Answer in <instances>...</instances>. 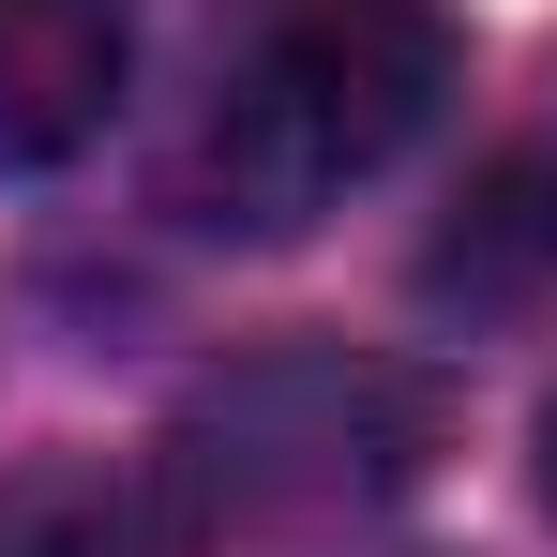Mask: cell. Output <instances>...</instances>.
Listing matches in <instances>:
<instances>
[{
  "instance_id": "2",
  "label": "cell",
  "mask_w": 557,
  "mask_h": 557,
  "mask_svg": "<svg viewBox=\"0 0 557 557\" xmlns=\"http://www.w3.org/2000/svg\"><path fill=\"white\" fill-rule=\"evenodd\" d=\"M437 453V376L362 362V347H272V362H226L166 437V482L211 528H332L407 497Z\"/></svg>"
},
{
  "instance_id": "4",
  "label": "cell",
  "mask_w": 557,
  "mask_h": 557,
  "mask_svg": "<svg viewBox=\"0 0 557 557\" xmlns=\"http://www.w3.org/2000/svg\"><path fill=\"white\" fill-rule=\"evenodd\" d=\"M437 301H543L557 286V151H512L482 166V196L453 211V242L422 257Z\"/></svg>"
},
{
  "instance_id": "3",
  "label": "cell",
  "mask_w": 557,
  "mask_h": 557,
  "mask_svg": "<svg viewBox=\"0 0 557 557\" xmlns=\"http://www.w3.org/2000/svg\"><path fill=\"white\" fill-rule=\"evenodd\" d=\"M121 61H136L121 0H0V182L91 151L121 121Z\"/></svg>"
},
{
  "instance_id": "5",
  "label": "cell",
  "mask_w": 557,
  "mask_h": 557,
  "mask_svg": "<svg viewBox=\"0 0 557 557\" xmlns=\"http://www.w3.org/2000/svg\"><path fill=\"white\" fill-rule=\"evenodd\" d=\"M0 557H166V528L106 467H15L0 482Z\"/></svg>"
},
{
  "instance_id": "1",
  "label": "cell",
  "mask_w": 557,
  "mask_h": 557,
  "mask_svg": "<svg viewBox=\"0 0 557 557\" xmlns=\"http://www.w3.org/2000/svg\"><path fill=\"white\" fill-rule=\"evenodd\" d=\"M437 106H453L437 0H301V15H272V46L196 121V166H182L196 226L286 242V226H317L347 182H376Z\"/></svg>"
},
{
  "instance_id": "6",
  "label": "cell",
  "mask_w": 557,
  "mask_h": 557,
  "mask_svg": "<svg viewBox=\"0 0 557 557\" xmlns=\"http://www.w3.org/2000/svg\"><path fill=\"white\" fill-rule=\"evenodd\" d=\"M543 512H557V392H543Z\"/></svg>"
}]
</instances>
